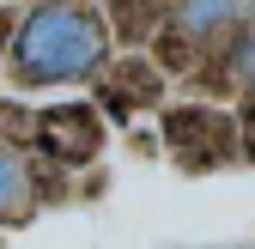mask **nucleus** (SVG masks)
Segmentation results:
<instances>
[{"label":"nucleus","mask_w":255,"mask_h":249,"mask_svg":"<svg viewBox=\"0 0 255 249\" xmlns=\"http://www.w3.org/2000/svg\"><path fill=\"white\" fill-rule=\"evenodd\" d=\"M164 152L182 170H219L237 158V116L207 110V104H176L164 110Z\"/></svg>","instance_id":"nucleus-2"},{"label":"nucleus","mask_w":255,"mask_h":249,"mask_svg":"<svg viewBox=\"0 0 255 249\" xmlns=\"http://www.w3.org/2000/svg\"><path fill=\"white\" fill-rule=\"evenodd\" d=\"M30 207H37V170H30L12 146H0V219L18 225Z\"/></svg>","instance_id":"nucleus-6"},{"label":"nucleus","mask_w":255,"mask_h":249,"mask_svg":"<svg viewBox=\"0 0 255 249\" xmlns=\"http://www.w3.org/2000/svg\"><path fill=\"white\" fill-rule=\"evenodd\" d=\"M6 55L18 85H73L110 67V24L85 0H37L18 18Z\"/></svg>","instance_id":"nucleus-1"},{"label":"nucleus","mask_w":255,"mask_h":249,"mask_svg":"<svg viewBox=\"0 0 255 249\" xmlns=\"http://www.w3.org/2000/svg\"><path fill=\"white\" fill-rule=\"evenodd\" d=\"M104 24L116 43H152V30L164 24V0H110Z\"/></svg>","instance_id":"nucleus-7"},{"label":"nucleus","mask_w":255,"mask_h":249,"mask_svg":"<svg viewBox=\"0 0 255 249\" xmlns=\"http://www.w3.org/2000/svg\"><path fill=\"white\" fill-rule=\"evenodd\" d=\"M170 24H176L195 49L225 43L231 30L243 24V0H176V6H170Z\"/></svg>","instance_id":"nucleus-5"},{"label":"nucleus","mask_w":255,"mask_h":249,"mask_svg":"<svg viewBox=\"0 0 255 249\" xmlns=\"http://www.w3.org/2000/svg\"><path fill=\"white\" fill-rule=\"evenodd\" d=\"M164 67H158L152 55H128V61H116V73H110V85H104V104L116 110V116H134V110H152L158 98H164Z\"/></svg>","instance_id":"nucleus-4"},{"label":"nucleus","mask_w":255,"mask_h":249,"mask_svg":"<svg viewBox=\"0 0 255 249\" xmlns=\"http://www.w3.org/2000/svg\"><path fill=\"white\" fill-rule=\"evenodd\" d=\"M12 30H18V12H12V6H0V55L12 49Z\"/></svg>","instance_id":"nucleus-10"},{"label":"nucleus","mask_w":255,"mask_h":249,"mask_svg":"<svg viewBox=\"0 0 255 249\" xmlns=\"http://www.w3.org/2000/svg\"><path fill=\"white\" fill-rule=\"evenodd\" d=\"M37 146H43V158L49 164H91L104 152V116L91 110V104H55L37 116Z\"/></svg>","instance_id":"nucleus-3"},{"label":"nucleus","mask_w":255,"mask_h":249,"mask_svg":"<svg viewBox=\"0 0 255 249\" xmlns=\"http://www.w3.org/2000/svg\"><path fill=\"white\" fill-rule=\"evenodd\" d=\"M195 55H201V49L188 43V37H182V30H176L170 18L152 30V61H158L164 73H188V67H195Z\"/></svg>","instance_id":"nucleus-8"},{"label":"nucleus","mask_w":255,"mask_h":249,"mask_svg":"<svg viewBox=\"0 0 255 249\" xmlns=\"http://www.w3.org/2000/svg\"><path fill=\"white\" fill-rule=\"evenodd\" d=\"M237 158H255V91L237 104Z\"/></svg>","instance_id":"nucleus-9"}]
</instances>
